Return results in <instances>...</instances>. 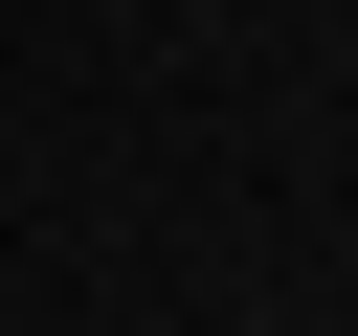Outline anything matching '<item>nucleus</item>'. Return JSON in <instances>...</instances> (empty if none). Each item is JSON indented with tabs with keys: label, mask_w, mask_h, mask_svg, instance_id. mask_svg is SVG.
<instances>
[]
</instances>
